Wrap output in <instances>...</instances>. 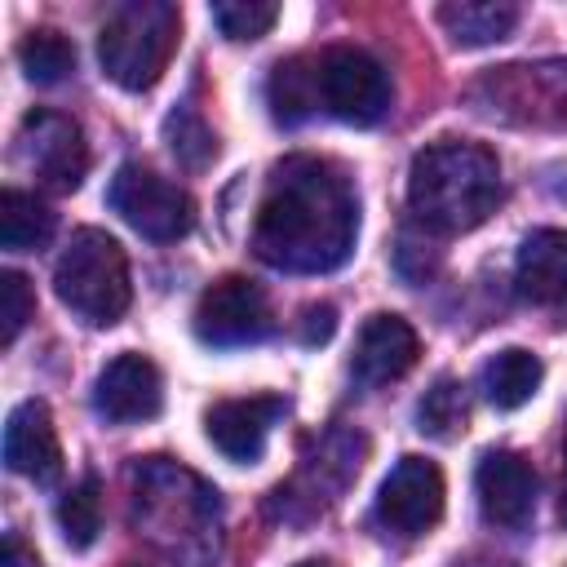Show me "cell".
Wrapping results in <instances>:
<instances>
[{"mask_svg": "<svg viewBox=\"0 0 567 567\" xmlns=\"http://www.w3.org/2000/svg\"><path fill=\"white\" fill-rule=\"evenodd\" d=\"M540 377H545V363L532 350L509 346V350H496L483 363V394H487L492 408L514 412V408H523L540 390Z\"/></svg>", "mask_w": 567, "mask_h": 567, "instance_id": "ac0fdd59", "label": "cell"}, {"mask_svg": "<svg viewBox=\"0 0 567 567\" xmlns=\"http://www.w3.org/2000/svg\"><path fill=\"white\" fill-rule=\"evenodd\" d=\"M465 421H470V399H465V385L452 381V377H439L425 390V399L416 403L421 434H430L439 443H452L456 434H465Z\"/></svg>", "mask_w": 567, "mask_h": 567, "instance_id": "44dd1931", "label": "cell"}, {"mask_svg": "<svg viewBox=\"0 0 567 567\" xmlns=\"http://www.w3.org/2000/svg\"><path fill=\"white\" fill-rule=\"evenodd\" d=\"M177 35H182V9L177 4H168V0L120 4L97 31L102 75L128 93L151 89L168 71V62L177 53Z\"/></svg>", "mask_w": 567, "mask_h": 567, "instance_id": "277c9868", "label": "cell"}, {"mask_svg": "<svg viewBox=\"0 0 567 567\" xmlns=\"http://www.w3.org/2000/svg\"><path fill=\"white\" fill-rule=\"evenodd\" d=\"M558 518L567 523V492H563V505H558Z\"/></svg>", "mask_w": 567, "mask_h": 567, "instance_id": "4dcf8cb0", "label": "cell"}, {"mask_svg": "<svg viewBox=\"0 0 567 567\" xmlns=\"http://www.w3.org/2000/svg\"><path fill=\"white\" fill-rule=\"evenodd\" d=\"M474 97L483 102L487 115H509V106L527 102H549V111L563 120L567 115V62H540V66H501L492 71ZM527 120V111H523Z\"/></svg>", "mask_w": 567, "mask_h": 567, "instance_id": "9a60e30c", "label": "cell"}, {"mask_svg": "<svg viewBox=\"0 0 567 567\" xmlns=\"http://www.w3.org/2000/svg\"><path fill=\"white\" fill-rule=\"evenodd\" d=\"M452 567H505V563H496V558H461Z\"/></svg>", "mask_w": 567, "mask_h": 567, "instance_id": "f1b7e54d", "label": "cell"}, {"mask_svg": "<svg viewBox=\"0 0 567 567\" xmlns=\"http://www.w3.org/2000/svg\"><path fill=\"white\" fill-rule=\"evenodd\" d=\"M292 567H332V563H323V558H306V563H292Z\"/></svg>", "mask_w": 567, "mask_h": 567, "instance_id": "f546056e", "label": "cell"}, {"mask_svg": "<svg viewBox=\"0 0 567 567\" xmlns=\"http://www.w3.org/2000/svg\"><path fill=\"white\" fill-rule=\"evenodd\" d=\"M275 332L270 297L248 275H221L199 292L195 306V337L204 346L230 350V346H257Z\"/></svg>", "mask_w": 567, "mask_h": 567, "instance_id": "52a82bcc", "label": "cell"}, {"mask_svg": "<svg viewBox=\"0 0 567 567\" xmlns=\"http://www.w3.org/2000/svg\"><path fill=\"white\" fill-rule=\"evenodd\" d=\"M279 18V4L270 0H221L213 4V22L226 40H261Z\"/></svg>", "mask_w": 567, "mask_h": 567, "instance_id": "d4e9b609", "label": "cell"}, {"mask_svg": "<svg viewBox=\"0 0 567 567\" xmlns=\"http://www.w3.org/2000/svg\"><path fill=\"white\" fill-rule=\"evenodd\" d=\"M53 226H58V217H53V208L44 199H35V195H27L18 186H9L0 195V244L9 252L44 248L53 239Z\"/></svg>", "mask_w": 567, "mask_h": 567, "instance_id": "ffe728a7", "label": "cell"}, {"mask_svg": "<svg viewBox=\"0 0 567 567\" xmlns=\"http://www.w3.org/2000/svg\"><path fill=\"white\" fill-rule=\"evenodd\" d=\"M164 137H168V151L177 155V164H186L190 173H199L217 155V137H213V128L204 124V115L195 106H177L164 120Z\"/></svg>", "mask_w": 567, "mask_h": 567, "instance_id": "cb8c5ba5", "label": "cell"}, {"mask_svg": "<svg viewBox=\"0 0 567 567\" xmlns=\"http://www.w3.org/2000/svg\"><path fill=\"white\" fill-rule=\"evenodd\" d=\"M514 284L536 306H563L567 301V230L558 226L532 230L514 257Z\"/></svg>", "mask_w": 567, "mask_h": 567, "instance_id": "2e32d148", "label": "cell"}, {"mask_svg": "<svg viewBox=\"0 0 567 567\" xmlns=\"http://www.w3.org/2000/svg\"><path fill=\"white\" fill-rule=\"evenodd\" d=\"M106 204L137 235H146L155 244H173L195 226V199L177 182H168V177H159L155 168H142V164H120L115 168Z\"/></svg>", "mask_w": 567, "mask_h": 567, "instance_id": "8992f818", "label": "cell"}, {"mask_svg": "<svg viewBox=\"0 0 567 567\" xmlns=\"http://www.w3.org/2000/svg\"><path fill=\"white\" fill-rule=\"evenodd\" d=\"M93 408L111 425H137V421L159 416V408H164L159 368L146 354H133V350L128 354H115L97 372V381H93Z\"/></svg>", "mask_w": 567, "mask_h": 567, "instance_id": "30bf717a", "label": "cell"}, {"mask_svg": "<svg viewBox=\"0 0 567 567\" xmlns=\"http://www.w3.org/2000/svg\"><path fill=\"white\" fill-rule=\"evenodd\" d=\"M58 527H62L71 549H89L97 540V532H102V487H97V478H80L71 492H62Z\"/></svg>", "mask_w": 567, "mask_h": 567, "instance_id": "603a6c76", "label": "cell"}, {"mask_svg": "<svg viewBox=\"0 0 567 567\" xmlns=\"http://www.w3.org/2000/svg\"><path fill=\"white\" fill-rule=\"evenodd\" d=\"M18 62L31 84H62L75 71V44L62 31H31L18 44Z\"/></svg>", "mask_w": 567, "mask_h": 567, "instance_id": "7402d4cb", "label": "cell"}, {"mask_svg": "<svg viewBox=\"0 0 567 567\" xmlns=\"http://www.w3.org/2000/svg\"><path fill=\"white\" fill-rule=\"evenodd\" d=\"M266 102L279 124H301L319 111V80H315V53L288 58L266 80Z\"/></svg>", "mask_w": 567, "mask_h": 567, "instance_id": "d6986e66", "label": "cell"}, {"mask_svg": "<svg viewBox=\"0 0 567 567\" xmlns=\"http://www.w3.org/2000/svg\"><path fill=\"white\" fill-rule=\"evenodd\" d=\"M18 151L27 168L49 186V190H75L89 173V142L84 128L71 115L58 111H31L18 133Z\"/></svg>", "mask_w": 567, "mask_h": 567, "instance_id": "ba28073f", "label": "cell"}, {"mask_svg": "<svg viewBox=\"0 0 567 567\" xmlns=\"http://www.w3.org/2000/svg\"><path fill=\"white\" fill-rule=\"evenodd\" d=\"M416 354H421V337H416V328L403 315H372L359 328L350 372L363 385H390V381L412 372Z\"/></svg>", "mask_w": 567, "mask_h": 567, "instance_id": "5bb4252c", "label": "cell"}, {"mask_svg": "<svg viewBox=\"0 0 567 567\" xmlns=\"http://www.w3.org/2000/svg\"><path fill=\"white\" fill-rule=\"evenodd\" d=\"M4 465L31 483H53L62 474V443L44 399H22L4 421Z\"/></svg>", "mask_w": 567, "mask_h": 567, "instance_id": "4fadbf2b", "label": "cell"}, {"mask_svg": "<svg viewBox=\"0 0 567 567\" xmlns=\"http://www.w3.org/2000/svg\"><path fill=\"white\" fill-rule=\"evenodd\" d=\"M315 80H319V111H328L341 124L368 128L390 111V75L368 49L332 44L315 53Z\"/></svg>", "mask_w": 567, "mask_h": 567, "instance_id": "5b68a950", "label": "cell"}, {"mask_svg": "<svg viewBox=\"0 0 567 567\" xmlns=\"http://www.w3.org/2000/svg\"><path fill=\"white\" fill-rule=\"evenodd\" d=\"M563 452H567V430H563Z\"/></svg>", "mask_w": 567, "mask_h": 567, "instance_id": "1f68e13d", "label": "cell"}, {"mask_svg": "<svg viewBox=\"0 0 567 567\" xmlns=\"http://www.w3.org/2000/svg\"><path fill=\"white\" fill-rule=\"evenodd\" d=\"M439 27L452 35V44L483 49V44L505 40L518 27V4H505V0H452V4H439Z\"/></svg>", "mask_w": 567, "mask_h": 567, "instance_id": "e0dca14e", "label": "cell"}, {"mask_svg": "<svg viewBox=\"0 0 567 567\" xmlns=\"http://www.w3.org/2000/svg\"><path fill=\"white\" fill-rule=\"evenodd\" d=\"M443 474L425 456H399V465L385 474L377 496V518L394 536H425L443 518Z\"/></svg>", "mask_w": 567, "mask_h": 567, "instance_id": "9c48e42d", "label": "cell"}, {"mask_svg": "<svg viewBox=\"0 0 567 567\" xmlns=\"http://www.w3.org/2000/svg\"><path fill=\"white\" fill-rule=\"evenodd\" d=\"M359 235V195L350 177L315 155H292L270 173L257 204L252 252L288 275H323L346 266Z\"/></svg>", "mask_w": 567, "mask_h": 567, "instance_id": "6da1fadb", "label": "cell"}, {"mask_svg": "<svg viewBox=\"0 0 567 567\" xmlns=\"http://www.w3.org/2000/svg\"><path fill=\"white\" fill-rule=\"evenodd\" d=\"M31 315H35V297H31L27 275L4 270V275H0V341L13 346Z\"/></svg>", "mask_w": 567, "mask_h": 567, "instance_id": "484cf974", "label": "cell"}, {"mask_svg": "<svg viewBox=\"0 0 567 567\" xmlns=\"http://www.w3.org/2000/svg\"><path fill=\"white\" fill-rule=\"evenodd\" d=\"M128 567H137V563H128Z\"/></svg>", "mask_w": 567, "mask_h": 567, "instance_id": "d6a6232c", "label": "cell"}, {"mask_svg": "<svg viewBox=\"0 0 567 567\" xmlns=\"http://www.w3.org/2000/svg\"><path fill=\"white\" fill-rule=\"evenodd\" d=\"M53 292L89 328L120 323L124 310H128V301H133L128 257H124L120 239L106 235V230H97V226L75 230L66 239L58 266H53Z\"/></svg>", "mask_w": 567, "mask_h": 567, "instance_id": "3957f363", "label": "cell"}, {"mask_svg": "<svg viewBox=\"0 0 567 567\" xmlns=\"http://www.w3.org/2000/svg\"><path fill=\"white\" fill-rule=\"evenodd\" d=\"M474 492L492 527L518 532L536 509V470L518 452H487L474 470Z\"/></svg>", "mask_w": 567, "mask_h": 567, "instance_id": "7c38bea8", "label": "cell"}, {"mask_svg": "<svg viewBox=\"0 0 567 567\" xmlns=\"http://www.w3.org/2000/svg\"><path fill=\"white\" fill-rule=\"evenodd\" d=\"M332 328H337V310H332V306H306V319H301V341H306V346L328 341Z\"/></svg>", "mask_w": 567, "mask_h": 567, "instance_id": "4316f807", "label": "cell"}, {"mask_svg": "<svg viewBox=\"0 0 567 567\" xmlns=\"http://www.w3.org/2000/svg\"><path fill=\"white\" fill-rule=\"evenodd\" d=\"M501 204V164L483 142L443 137L412 155L408 208L425 230L465 235Z\"/></svg>", "mask_w": 567, "mask_h": 567, "instance_id": "7a4b0ae2", "label": "cell"}, {"mask_svg": "<svg viewBox=\"0 0 567 567\" xmlns=\"http://www.w3.org/2000/svg\"><path fill=\"white\" fill-rule=\"evenodd\" d=\"M288 412L284 394H248V399H221L208 408L204 430L213 439V447L230 461H257L266 452V439L275 430V421Z\"/></svg>", "mask_w": 567, "mask_h": 567, "instance_id": "8fae6325", "label": "cell"}, {"mask_svg": "<svg viewBox=\"0 0 567 567\" xmlns=\"http://www.w3.org/2000/svg\"><path fill=\"white\" fill-rule=\"evenodd\" d=\"M0 567H44L40 563V554L18 536V532H9L4 536V554H0Z\"/></svg>", "mask_w": 567, "mask_h": 567, "instance_id": "83f0119b", "label": "cell"}]
</instances>
